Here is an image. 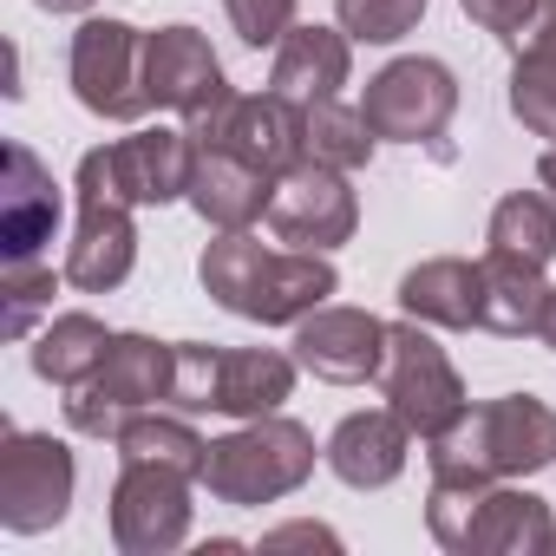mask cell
I'll list each match as a JSON object with an SVG mask.
<instances>
[{"label":"cell","mask_w":556,"mask_h":556,"mask_svg":"<svg viewBox=\"0 0 556 556\" xmlns=\"http://www.w3.org/2000/svg\"><path fill=\"white\" fill-rule=\"evenodd\" d=\"M556 465V413L536 393H504L465 406L439 439H426V471L445 484H504Z\"/></svg>","instance_id":"obj_1"},{"label":"cell","mask_w":556,"mask_h":556,"mask_svg":"<svg viewBox=\"0 0 556 556\" xmlns=\"http://www.w3.org/2000/svg\"><path fill=\"white\" fill-rule=\"evenodd\" d=\"M315 478V432L302 419L282 413H262V419H236V432L210 439L203 458V491L216 504L236 510H262V504H282Z\"/></svg>","instance_id":"obj_2"},{"label":"cell","mask_w":556,"mask_h":556,"mask_svg":"<svg viewBox=\"0 0 556 556\" xmlns=\"http://www.w3.org/2000/svg\"><path fill=\"white\" fill-rule=\"evenodd\" d=\"M170 367H177V341H151V334H112V354L66 393V426L79 439H112L151 413L170 406Z\"/></svg>","instance_id":"obj_3"},{"label":"cell","mask_w":556,"mask_h":556,"mask_svg":"<svg viewBox=\"0 0 556 556\" xmlns=\"http://www.w3.org/2000/svg\"><path fill=\"white\" fill-rule=\"evenodd\" d=\"M73 197H79V223H73V242H66V282L79 295H112L125 289V275L138 268V223H131V197L118 190L112 164H105V144H92L79 157V177H73Z\"/></svg>","instance_id":"obj_4"},{"label":"cell","mask_w":556,"mask_h":556,"mask_svg":"<svg viewBox=\"0 0 556 556\" xmlns=\"http://www.w3.org/2000/svg\"><path fill=\"white\" fill-rule=\"evenodd\" d=\"M380 400L413 426V439H439L471 400L452 367V354L426 334V321H387V361H380Z\"/></svg>","instance_id":"obj_5"},{"label":"cell","mask_w":556,"mask_h":556,"mask_svg":"<svg viewBox=\"0 0 556 556\" xmlns=\"http://www.w3.org/2000/svg\"><path fill=\"white\" fill-rule=\"evenodd\" d=\"M66 79H73V99H79L92 118L138 125V118L151 112V86H144V27H131V21H86V27L73 34Z\"/></svg>","instance_id":"obj_6"},{"label":"cell","mask_w":556,"mask_h":556,"mask_svg":"<svg viewBox=\"0 0 556 556\" xmlns=\"http://www.w3.org/2000/svg\"><path fill=\"white\" fill-rule=\"evenodd\" d=\"M79 491V465L66 452V439L53 432H0V523L14 536H40L73 510Z\"/></svg>","instance_id":"obj_7"},{"label":"cell","mask_w":556,"mask_h":556,"mask_svg":"<svg viewBox=\"0 0 556 556\" xmlns=\"http://www.w3.org/2000/svg\"><path fill=\"white\" fill-rule=\"evenodd\" d=\"M190 471L170 465H144V458H118L112 478V543L118 556H170L190 543Z\"/></svg>","instance_id":"obj_8"},{"label":"cell","mask_w":556,"mask_h":556,"mask_svg":"<svg viewBox=\"0 0 556 556\" xmlns=\"http://www.w3.org/2000/svg\"><path fill=\"white\" fill-rule=\"evenodd\" d=\"M361 112L380 131V144H432L458 112V79H452L445 60L406 53V60H393L367 79Z\"/></svg>","instance_id":"obj_9"},{"label":"cell","mask_w":556,"mask_h":556,"mask_svg":"<svg viewBox=\"0 0 556 556\" xmlns=\"http://www.w3.org/2000/svg\"><path fill=\"white\" fill-rule=\"evenodd\" d=\"M268 229L282 236L289 249H321L334 255L341 242H354L361 229V197L348 184V170L334 164H289L282 177H275V197H268Z\"/></svg>","instance_id":"obj_10"},{"label":"cell","mask_w":556,"mask_h":556,"mask_svg":"<svg viewBox=\"0 0 556 556\" xmlns=\"http://www.w3.org/2000/svg\"><path fill=\"white\" fill-rule=\"evenodd\" d=\"M295 361L328 387H367L380 380V361H387V321L367 308L328 302L308 321H295Z\"/></svg>","instance_id":"obj_11"},{"label":"cell","mask_w":556,"mask_h":556,"mask_svg":"<svg viewBox=\"0 0 556 556\" xmlns=\"http://www.w3.org/2000/svg\"><path fill=\"white\" fill-rule=\"evenodd\" d=\"M144 86H151V112H177V118H197L223 92H236L223 79V60L210 53V40L184 21L144 34Z\"/></svg>","instance_id":"obj_12"},{"label":"cell","mask_w":556,"mask_h":556,"mask_svg":"<svg viewBox=\"0 0 556 556\" xmlns=\"http://www.w3.org/2000/svg\"><path fill=\"white\" fill-rule=\"evenodd\" d=\"M105 164L118 177V190L138 210H164L190 197V170H197V138L184 125H144L118 144H105Z\"/></svg>","instance_id":"obj_13"},{"label":"cell","mask_w":556,"mask_h":556,"mask_svg":"<svg viewBox=\"0 0 556 556\" xmlns=\"http://www.w3.org/2000/svg\"><path fill=\"white\" fill-rule=\"evenodd\" d=\"M321 458H328V471H334L348 491H387V484L406 471V458H413V426H406L393 406L348 413V419L328 432Z\"/></svg>","instance_id":"obj_14"},{"label":"cell","mask_w":556,"mask_h":556,"mask_svg":"<svg viewBox=\"0 0 556 556\" xmlns=\"http://www.w3.org/2000/svg\"><path fill=\"white\" fill-rule=\"evenodd\" d=\"M60 229V184L34 144H8V190H0V262H40Z\"/></svg>","instance_id":"obj_15"},{"label":"cell","mask_w":556,"mask_h":556,"mask_svg":"<svg viewBox=\"0 0 556 556\" xmlns=\"http://www.w3.org/2000/svg\"><path fill=\"white\" fill-rule=\"evenodd\" d=\"M334 295H341V275H334V262L321 249H268L262 282H255L242 321H255V328H295L315 308H328Z\"/></svg>","instance_id":"obj_16"},{"label":"cell","mask_w":556,"mask_h":556,"mask_svg":"<svg viewBox=\"0 0 556 556\" xmlns=\"http://www.w3.org/2000/svg\"><path fill=\"white\" fill-rule=\"evenodd\" d=\"M556 549V517L536 491H517L510 478L491 484L465 523L458 556H549Z\"/></svg>","instance_id":"obj_17"},{"label":"cell","mask_w":556,"mask_h":556,"mask_svg":"<svg viewBox=\"0 0 556 556\" xmlns=\"http://www.w3.org/2000/svg\"><path fill=\"white\" fill-rule=\"evenodd\" d=\"M223 151L262 164L268 177H282L289 164L308 157V105H295L282 92H255V99L236 92L229 125H223Z\"/></svg>","instance_id":"obj_18"},{"label":"cell","mask_w":556,"mask_h":556,"mask_svg":"<svg viewBox=\"0 0 556 556\" xmlns=\"http://www.w3.org/2000/svg\"><path fill=\"white\" fill-rule=\"evenodd\" d=\"M354 73V40L348 27H289V40L275 47V66H268V92H282L295 105H321V99H341Z\"/></svg>","instance_id":"obj_19"},{"label":"cell","mask_w":556,"mask_h":556,"mask_svg":"<svg viewBox=\"0 0 556 556\" xmlns=\"http://www.w3.org/2000/svg\"><path fill=\"white\" fill-rule=\"evenodd\" d=\"M268 197H275V177L262 164H249V157H236L223 144L197 151V170H190V197L184 203L210 229H249V223H262L268 216Z\"/></svg>","instance_id":"obj_20"},{"label":"cell","mask_w":556,"mask_h":556,"mask_svg":"<svg viewBox=\"0 0 556 556\" xmlns=\"http://www.w3.org/2000/svg\"><path fill=\"white\" fill-rule=\"evenodd\" d=\"M543 302H549L543 262H523L510 249H484V262H478V328L484 334H504V341L536 334Z\"/></svg>","instance_id":"obj_21"},{"label":"cell","mask_w":556,"mask_h":556,"mask_svg":"<svg viewBox=\"0 0 556 556\" xmlns=\"http://www.w3.org/2000/svg\"><path fill=\"white\" fill-rule=\"evenodd\" d=\"M400 308L426 328L465 334L478 328V262L465 255H426L419 268L400 275Z\"/></svg>","instance_id":"obj_22"},{"label":"cell","mask_w":556,"mask_h":556,"mask_svg":"<svg viewBox=\"0 0 556 556\" xmlns=\"http://www.w3.org/2000/svg\"><path fill=\"white\" fill-rule=\"evenodd\" d=\"M295 354H275V348H223L216 367V413L223 419H262V413H282L295 393Z\"/></svg>","instance_id":"obj_23"},{"label":"cell","mask_w":556,"mask_h":556,"mask_svg":"<svg viewBox=\"0 0 556 556\" xmlns=\"http://www.w3.org/2000/svg\"><path fill=\"white\" fill-rule=\"evenodd\" d=\"M510 118L530 138L556 144V0H549V14L510 47Z\"/></svg>","instance_id":"obj_24"},{"label":"cell","mask_w":556,"mask_h":556,"mask_svg":"<svg viewBox=\"0 0 556 556\" xmlns=\"http://www.w3.org/2000/svg\"><path fill=\"white\" fill-rule=\"evenodd\" d=\"M105 354H112V328H105L99 315H86V308L53 315V321L34 334V374H40L47 387H66V393H73Z\"/></svg>","instance_id":"obj_25"},{"label":"cell","mask_w":556,"mask_h":556,"mask_svg":"<svg viewBox=\"0 0 556 556\" xmlns=\"http://www.w3.org/2000/svg\"><path fill=\"white\" fill-rule=\"evenodd\" d=\"M262 262H268V249L249 229H216V242H203V255H197V282L216 308H229L242 321V308L262 282Z\"/></svg>","instance_id":"obj_26"},{"label":"cell","mask_w":556,"mask_h":556,"mask_svg":"<svg viewBox=\"0 0 556 556\" xmlns=\"http://www.w3.org/2000/svg\"><path fill=\"white\" fill-rule=\"evenodd\" d=\"M118 458H144V465H170V471H190V478H203V458H210V439L190 426V413H164V406H151V413H138L125 432H118Z\"/></svg>","instance_id":"obj_27"},{"label":"cell","mask_w":556,"mask_h":556,"mask_svg":"<svg viewBox=\"0 0 556 556\" xmlns=\"http://www.w3.org/2000/svg\"><path fill=\"white\" fill-rule=\"evenodd\" d=\"M484 242L549 268V255H556V197L549 190H510V197H497V210L484 223Z\"/></svg>","instance_id":"obj_28"},{"label":"cell","mask_w":556,"mask_h":556,"mask_svg":"<svg viewBox=\"0 0 556 556\" xmlns=\"http://www.w3.org/2000/svg\"><path fill=\"white\" fill-rule=\"evenodd\" d=\"M374 151H380V131L367 125L361 105H341V99L308 105V157L315 164H334V170L354 177V170L374 164Z\"/></svg>","instance_id":"obj_29"},{"label":"cell","mask_w":556,"mask_h":556,"mask_svg":"<svg viewBox=\"0 0 556 556\" xmlns=\"http://www.w3.org/2000/svg\"><path fill=\"white\" fill-rule=\"evenodd\" d=\"M53 289L60 275L47 262H8L0 268V328H8V341H34L40 321H53Z\"/></svg>","instance_id":"obj_30"},{"label":"cell","mask_w":556,"mask_h":556,"mask_svg":"<svg viewBox=\"0 0 556 556\" xmlns=\"http://www.w3.org/2000/svg\"><path fill=\"white\" fill-rule=\"evenodd\" d=\"M334 21L361 47H393L426 21V0H334Z\"/></svg>","instance_id":"obj_31"},{"label":"cell","mask_w":556,"mask_h":556,"mask_svg":"<svg viewBox=\"0 0 556 556\" xmlns=\"http://www.w3.org/2000/svg\"><path fill=\"white\" fill-rule=\"evenodd\" d=\"M216 367H223V348L210 341H177V367H170V406L177 413H216Z\"/></svg>","instance_id":"obj_32"},{"label":"cell","mask_w":556,"mask_h":556,"mask_svg":"<svg viewBox=\"0 0 556 556\" xmlns=\"http://www.w3.org/2000/svg\"><path fill=\"white\" fill-rule=\"evenodd\" d=\"M223 14H229L236 40L262 53V47H282V40H289V27H295V14H302V0H223Z\"/></svg>","instance_id":"obj_33"},{"label":"cell","mask_w":556,"mask_h":556,"mask_svg":"<svg viewBox=\"0 0 556 556\" xmlns=\"http://www.w3.org/2000/svg\"><path fill=\"white\" fill-rule=\"evenodd\" d=\"M458 8H465V21H471V27H484L491 40L517 47V40L549 14V0H458Z\"/></svg>","instance_id":"obj_34"},{"label":"cell","mask_w":556,"mask_h":556,"mask_svg":"<svg viewBox=\"0 0 556 556\" xmlns=\"http://www.w3.org/2000/svg\"><path fill=\"white\" fill-rule=\"evenodd\" d=\"M255 549H268V556H275V549H341V536H334L328 523H282V530H268Z\"/></svg>","instance_id":"obj_35"},{"label":"cell","mask_w":556,"mask_h":556,"mask_svg":"<svg viewBox=\"0 0 556 556\" xmlns=\"http://www.w3.org/2000/svg\"><path fill=\"white\" fill-rule=\"evenodd\" d=\"M536 341L556 354V289H549V302H543V321H536Z\"/></svg>","instance_id":"obj_36"},{"label":"cell","mask_w":556,"mask_h":556,"mask_svg":"<svg viewBox=\"0 0 556 556\" xmlns=\"http://www.w3.org/2000/svg\"><path fill=\"white\" fill-rule=\"evenodd\" d=\"M34 8H40V14H92L99 0H34Z\"/></svg>","instance_id":"obj_37"},{"label":"cell","mask_w":556,"mask_h":556,"mask_svg":"<svg viewBox=\"0 0 556 556\" xmlns=\"http://www.w3.org/2000/svg\"><path fill=\"white\" fill-rule=\"evenodd\" d=\"M536 184H543V190H549V197H556V144H549V151H543V157H536Z\"/></svg>","instance_id":"obj_38"}]
</instances>
